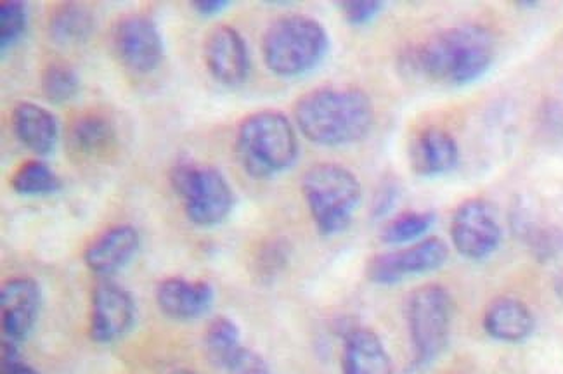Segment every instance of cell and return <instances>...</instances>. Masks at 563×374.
<instances>
[{"label": "cell", "instance_id": "30bf717a", "mask_svg": "<svg viewBox=\"0 0 563 374\" xmlns=\"http://www.w3.org/2000/svg\"><path fill=\"white\" fill-rule=\"evenodd\" d=\"M113 50L120 63L135 75H147L164 62V37L152 18L132 14L113 30Z\"/></svg>", "mask_w": 563, "mask_h": 374}, {"label": "cell", "instance_id": "e0dca14e", "mask_svg": "<svg viewBox=\"0 0 563 374\" xmlns=\"http://www.w3.org/2000/svg\"><path fill=\"white\" fill-rule=\"evenodd\" d=\"M342 374H394L393 358L375 331L357 326L345 333Z\"/></svg>", "mask_w": 563, "mask_h": 374}, {"label": "cell", "instance_id": "83f0119b", "mask_svg": "<svg viewBox=\"0 0 563 374\" xmlns=\"http://www.w3.org/2000/svg\"><path fill=\"white\" fill-rule=\"evenodd\" d=\"M228 374H273L269 364L266 359L257 354L255 350L243 349L240 350V354L234 358V361L229 364Z\"/></svg>", "mask_w": 563, "mask_h": 374}, {"label": "cell", "instance_id": "5bb4252c", "mask_svg": "<svg viewBox=\"0 0 563 374\" xmlns=\"http://www.w3.org/2000/svg\"><path fill=\"white\" fill-rule=\"evenodd\" d=\"M156 306L174 321H195L209 312L216 300V289L209 280L167 277L156 286Z\"/></svg>", "mask_w": 563, "mask_h": 374}, {"label": "cell", "instance_id": "5b68a950", "mask_svg": "<svg viewBox=\"0 0 563 374\" xmlns=\"http://www.w3.org/2000/svg\"><path fill=\"white\" fill-rule=\"evenodd\" d=\"M302 195L319 234L331 238L352 224L363 187L354 172L340 163H318L303 174Z\"/></svg>", "mask_w": 563, "mask_h": 374}, {"label": "cell", "instance_id": "7a4b0ae2", "mask_svg": "<svg viewBox=\"0 0 563 374\" xmlns=\"http://www.w3.org/2000/svg\"><path fill=\"white\" fill-rule=\"evenodd\" d=\"M298 131L318 146L360 143L375 125L372 98L357 87H319L295 102Z\"/></svg>", "mask_w": 563, "mask_h": 374}, {"label": "cell", "instance_id": "44dd1931", "mask_svg": "<svg viewBox=\"0 0 563 374\" xmlns=\"http://www.w3.org/2000/svg\"><path fill=\"white\" fill-rule=\"evenodd\" d=\"M95 14L86 6H57L51 14L49 33L53 41L59 45L84 44L95 33Z\"/></svg>", "mask_w": 563, "mask_h": 374}, {"label": "cell", "instance_id": "8fae6325", "mask_svg": "<svg viewBox=\"0 0 563 374\" xmlns=\"http://www.w3.org/2000/svg\"><path fill=\"white\" fill-rule=\"evenodd\" d=\"M135 322V300L129 289L111 279L99 280L92 292L90 338L101 345L119 342Z\"/></svg>", "mask_w": 563, "mask_h": 374}, {"label": "cell", "instance_id": "f1b7e54d", "mask_svg": "<svg viewBox=\"0 0 563 374\" xmlns=\"http://www.w3.org/2000/svg\"><path fill=\"white\" fill-rule=\"evenodd\" d=\"M0 374H41L29 362L23 361L18 352V345L2 340L0 350Z\"/></svg>", "mask_w": 563, "mask_h": 374}, {"label": "cell", "instance_id": "ffe728a7", "mask_svg": "<svg viewBox=\"0 0 563 374\" xmlns=\"http://www.w3.org/2000/svg\"><path fill=\"white\" fill-rule=\"evenodd\" d=\"M68 143L75 155L99 158L113 150L117 132L111 120L104 114L86 113L71 123Z\"/></svg>", "mask_w": 563, "mask_h": 374}, {"label": "cell", "instance_id": "cb8c5ba5", "mask_svg": "<svg viewBox=\"0 0 563 374\" xmlns=\"http://www.w3.org/2000/svg\"><path fill=\"white\" fill-rule=\"evenodd\" d=\"M435 216L432 212H402L388 220L382 229V241L387 244L417 243L432 229Z\"/></svg>", "mask_w": 563, "mask_h": 374}, {"label": "cell", "instance_id": "7402d4cb", "mask_svg": "<svg viewBox=\"0 0 563 374\" xmlns=\"http://www.w3.org/2000/svg\"><path fill=\"white\" fill-rule=\"evenodd\" d=\"M241 349L243 345H241L240 328L233 319L219 316L210 322L205 333V350L213 366L222 371L228 370Z\"/></svg>", "mask_w": 563, "mask_h": 374}, {"label": "cell", "instance_id": "4fadbf2b", "mask_svg": "<svg viewBox=\"0 0 563 374\" xmlns=\"http://www.w3.org/2000/svg\"><path fill=\"white\" fill-rule=\"evenodd\" d=\"M203 59L210 75L222 86L238 87L249 78V47L233 26L219 25L207 35Z\"/></svg>", "mask_w": 563, "mask_h": 374}, {"label": "cell", "instance_id": "d6986e66", "mask_svg": "<svg viewBox=\"0 0 563 374\" xmlns=\"http://www.w3.org/2000/svg\"><path fill=\"white\" fill-rule=\"evenodd\" d=\"M18 141L25 144L33 155L47 156L56 147L59 125L56 117L35 102H20L11 117Z\"/></svg>", "mask_w": 563, "mask_h": 374}, {"label": "cell", "instance_id": "3957f363", "mask_svg": "<svg viewBox=\"0 0 563 374\" xmlns=\"http://www.w3.org/2000/svg\"><path fill=\"white\" fill-rule=\"evenodd\" d=\"M238 160L254 179H273L298 160V135L282 111L264 110L240 123L234 141Z\"/></svg>", "mask_w": 563, "mask_h": 374}, {"label": "cell", "instance_id": "4316f807", "mask_svg": "<svg viewBox=\"0 0 563 374\" xmlns=\"http://www.w3.org/2000/svg\"><path fill=\"white\" fill-rule=\"evenodd\" d=\"M340 13L354 26L369 25L385 9L384 2L378 0H349L340 2Z\"/></svg>", "mask_w": 563, "mask_h": 374}, {"label": "cell", "instance_id": "ac0fdd59", "mask_svg": "<svg viewBox=\"0 0 563 374\" xmlns=\"http://www.w3.org/2000/svg\"><path fill=\"white\" fill-rule=\"evenodd\" d=\"M482 324L498 342L522 343L534 333L536 318L519 298L499 297L487 306Z\"/></svg>", "mask_w": 563, "mask_h": 374}, {"label": "cell", "instance_id": "52a82bcc", "mask_svg": "<svg viewBox=\"0 0 563 374\" xmlns=\"http://www.w3.org/2000/svg\"><path fill=\"white\" fill-rule=\"evenodd\" d=\"M453 316V297L442 285H423L409 295L406 319L418 367L430 366L441 358L450 343Z\"/></svg>", "mask_w": 563, "mask_h": 374}, {"label": "cell", "instance_id": "2e32d148", "mask_svg": "<svg viewBox=\"0 0 563 374\" xmlns=\"http://www.w3.org/2000/svg\"><path fill=\"white\" fill-rule=\"evenodd\" d=\"M409 160L412 170L421 177H441L456 168L460 147L450 132L429 127L412 139Z\"/></svg>", "mask_w": 563, "mask_h": 374}, {"label": "cell", "instance_id": "484cf974", "mask_svg": "<svg viewBox=\"0 0 563 374\" xmlns=\"http://www.w3.org/2000/svg\"><path fill=\"white\" fill-rule=\"evenodd\" d=\"M29 26L26 4L20 0H9L0 4V51L13 50L25 35Z\"/></svg>", "mask_w": 563, "mask_h": 374}, {"label": "cell", "instance_id": "f546056e", "mask_svg": "<svg viewBox=\"0 0 563 374\" xmlns=\"http://www.w3.org/2000/svg\"><path fill=\"white\" fill-rule=\"evenodd\" d=\"M191 6L200 16L212 18L224 13L231 4L228 0H195Z\"/></svg>", "mask_w": 563, "mask_h": 374}, {"label": "cell", "instance_id": "9c48e42d", "mask_svg": "<svg viewBox=\"0 0 563 374\" xmlns=\"http://www.w3.org/2000/svg\"><path fill=\"white\" fill-rule=\"evenodd\" d=\"M451 241L466 261L482 262L498 252L503 229L489 201L470 198L451 219Z\"/></svg>", "mask_w": 563, "mask_h": 374}, {"label": "cell", "instance_id": "7c38bea8", "mask_svg": "<svg viewBox=\"0 0 563 374\" xmlns=\"http://www.w3.org/2000/svg\"><path fill=\"white\" fill-rule=\"evenodd\" d=\"M42 292L32 277H14L0 289V328L4 342H25L37 324Z\"/></svg>", "mask_w": 563, "mask_h": 374}, {"label": "cell", "instance_id": "603a6c76", "mask_svg": "<svg viewBox=\"0 0 563 374\" xmlns=\"http://www.w3.org/2000/svg\"><path fill=\"white\" fill-rule=\"evenodd\" d=\"M11 186L21 196H51L62 189V179L47 163L30 160L14 172Z\"/></svg>", "mask_w": 563, "mask_h": 374}, {"label": "cell", "instance_id": "4dcf8cb0", "mask_svg": "<svg viewBox=\"0 0 563 374\" xmlns=\"http://www.w3.org/2000/svg\"><path fill=\"white\" fill-rule=\"evenodd\" d=\"M174 374H195V373H192V371H188V370H180V371H177V373H174Z\"/></svg>", "mask_w": 563, "mask_h": 374}, {"label": "cell", "instance_id": "d4e9b609", "mask_svg": "<svg viewBox=\"0 0 563 374\" xmlns=\"http://www.w3.org/2000/svg\"><path fill=\"white\" fill-rule=\"evenodd\" d=\"M80 90V78L71 66L54 63L42 74V92L54 105L74 101Z\"/></svg>", "mask_w": 563, "mask_h": 374}, {"label": "cell", "instance_id": "9a60e30c", "mask_svg": "<svg viewBox=\"0 0 563 374\" xmlns=\"http://www.w3.org/2000/svg\"><path fill=\"white\" fill-rule=\"evenodd\" d=\"M140 249L141 237L137 229L129 224L114 226L102 232L95 243H90L84 261L92 273L108 279L128 267Z\"/></svg>", "mask_w": 563, "mask_h": 374}, {"label": "cell", "instance_id": "ba28073f", "mask_svg": "<svg viewBox=\"0 0 563 374\" xmlns=\"http://www.w3.org/2000/svg\"><path fill=\"white\" fill-rule=\"evenodd\" d=\"M450 261V249L439 238H423L394 252L380 253L367 262V279L380 286H393L411 277L435 273Z\"/></svg>", "mask_w": 563, "mask_h": 374}, {"label": "cell", "instance_id": "6da1fadb", "mask_svg": "<svg viewBox=\"0 0 563 374\" xmlns=\"http://www.w3.org/2000/svg\"><path fill=\"white\" fill-rule=\"evenodd\" d=\"M496 59L493 33L481 25H457L433 33L400 54V68L412 77L465 87L481 80Z\"/></svg>", "mask_w": 563, "mask_h": 374}, {"label": "cell", "instance_id": "277c9868", "mask_svg": "<svg viewBox=\"0 0 563 374\" xmlns=\"http://www.w3.org/2000/svg\"><path fill=\"white\" fill-rule=\"evenodd\" d=\"M330 51V35L318 20L306 14L282 16L262 38L267 68L283 78L302 77L318 68Z\"/></svg>", "mask_w": 563, "mask_h": 374}, {"label": "cell", "instance_id": "8992f818", "mask_svg": "<svg viewBox=\"0 0 563 374\" xmlns=\"http://www.w3.org/2000/svg\"><path fill=\"white\" fill-rule=\"evenodd\" d=\"M170 184L183 201L184 212L198 228H216L234 208V191L219 168L180 162L170 172Z\"/></svg>", "mask_w": 563, "mask_h": 374}]
</instances>
